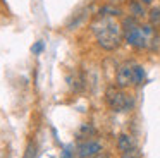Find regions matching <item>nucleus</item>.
<instances>
[{
    "mask_svg": "<svg viewBox=\"0 0 160 158\" xmlns=\"http://www.w3.org/2000/svg\"><path fill=\"white\" fill-rule=\"evenodd\" d=\"M91 31L97 38L98 47L107 52L117 50L124 41L122 24L112 16H100L97 21H93L91 22Z\"/></svg>",
    "mask_w": 160,
    "mask_h": 158,
    "instance_id": "nucleus-1",
    "label": "nucleus"
},
{
    "mask_svg": "<svg viewBox=\"0 0 160 158\" xmlns=\"http://www.w3.org/2000/svg\"><path fill=\"white\" fill-rule=\"evenodd\" d=\"M122 31H124V41L132 48H139L145 50L150 48L152 43L157 41V34H155V26L152 24H139L138 19L134 17H126L122 21Z\"/></svg>",
    "mask_w": 160,
    "mask_h": 158,
    "instance_id": "nucleus-2",
    "label": "nucleus"
},
{
    "mask_svg": "<svg viewBox=\"0 0 160 158\" xmlns=\"http://www.w3.org/2000/svg\"><path fill=\"white\" fill-rule=\"evenodd\" d=\"M105 103L108 105V108L115 113H126L129 110H132L134 106V100L121 88H108L105 91Z\"/></svg>",
    "mask_w": 160,
    "mask_h": 158,
    "instance_id": "nucleus-3",
    "label": "nucleus"
},
{
    "mask_svg": "<svg viewBox=\"0 0 160 158\" xmlns=\"http://www.w3.org/2000/svg\"><path fill=\"white\" fill-rule=\"evenodd\" d=\"M100 153H103V144L91 137V139H84L78 144L76 151H74V156L76 158H91Z\"/></svg>",
    "mask_w": 160,
    "mask_h": 158,
    "instance_id": "nucleus-4",
    "label": "nucleus"
},
{
    "mask_svg": "<svg viewBox=\"0 0 160 158\" xmlns=\"http://www.w3.org/2000/svg\"><path fill=\"white\" fill-rule=\"evenodd\" d=\"M132 65L134 62H122L115 69V86L121 89H126L132 86Z\"/></svg>",
    "mask_w": 160,
    "mask_h": 158,
    "instance_id": "nucleus-5",
    "label": "nucleus"
},
{
    "mask_svg": "<svg viewBox=\"0 0 160 158\" xmlns=\"http://www.w3.org/2000/svg\"><path fill=\"white\" fill-rule=\"evenodd\" d=\"M128 10H129V16L138 21L146 16V9L143 7V2H138V0H131L128 3Z\"/></svg>",
    "mask_w": 160,
    "mask_h": 158,
    "instance_id": "nucleus-6",
    "label": "nucleus"
},
{
    "mask_svg": "<svg viewBox=\"0 0 160 158\" xmlns=\"http://www.w3.org/2000/svg\"><path fill=\"white\" fill-rule=\"evenodd\" d=\"M146 81V72L143 69V65L134 64L132 65V86H141Z\"/></svg>",
    "mask_w": 160,
    "mask_h": 158,
    "instance_id": "nucleus-7",
    "label": "nucleus"
},
{
    "mask_svg": "<svg viewBox=\"0 0 160 158\" xmlns=\"http://www.w3.org/2000/svg\"><path fill=\"white\" fill-rule=\"evenodd\" d=\"M134 146V141H132L131 136H128V134H121V136L117 137V150L121 151V153H124V151H129L132 150Z\"/></svg>",
    "mask_w": 160,
    "mask_h": 158,
    "instance_id": "nucleus-8",
    "label": "nucleus"
},
{
    "mask_svg": "<svg viewBox=\"0 0 160 158\" xmlns=\"http://www.w3.org/2000/svg\"><path fill=\"white\" fill-rule=\"evenodd\" d=\"M78 139L84 141V139H91V137L95 136V127L91 126V124H83V126L78 129Z\"/></svg>",
    "mask_w": 160,
    "mask_h": 158,
    "instance_id": "nucleus-9",
    "label": "nucleus"
},
{
    "mask_svg": "<svg viewBox=\"0 0 160 158\" xmlns=\"http://www.w3.org/2000/svg\"><path fill=\"white\" fill-rule=\"evenodd\" d=\"M100 16H112V17H117V16H122L121 9H117V7H112V5H103L100 9Z\"/></svg>",
    "mask_w": 160,
    "mask_h": 158,
    "instance_id": "nucleus-10",
    "label": "nucleus"
},
{
    "mask_svg": "<svg viewBox=\"0 0 160 158\" xmlns=\"http://www.w3.org/2000/svg\"><path fill=\"white\" fill-rule=\"evenodd\" d=\"M148 19L152 26H160V7H153L148 12Z\"/></svg>",
    "mask_w": 160,
    "mask_h": 158,
    "instance_id": "nucleus-11",
    "label": "nucleus"
},
{
    "mask_svg": "<svg viewBox=\"0 0 160 158\" xmlns=\"http://www.w3.org/2000/svg\"><path fill=\"white\" fill-rule=\"evenodd\" d=\"M121 158H141V153L138 151V148H132V150H129V151L121 153Z\"/></svg>",
    "mask_w": 160,
    "mask_h": 158,
    "instance_id": "nucleus-12",
    "label": "nucleus"
},
{
    "mask_svg": "<svg viewBox=\"0 0 160 158\" xmlns=\"http://www.w3.org/2000/svg\"><path fill=\"white\" fill-rule=\"evenodd\" d=\"M24 158H36V144H35V143H29V144H28Z\"/></svg>",
    "mask_w": 160,
    "mask_h": 158,
    "instance_id": "nucleus-13",
    "label": "nucleus"
},
{
    "mask_svg": "<svg viewBox=\"0 0 160 158\" xmlns=\"http://www.w3.org/2000/svg\"><path fill=\"white\" fill-rule=\"evenodd\" d=\"M43 48H45V45H43V41H36V43L31 47V52H33L35 55H38V53H42V52H43Z\"/></svg>",
    "mask_w": 160,
    "mask_h": 158,
    "instance_id": "nucleus-14",
    "label": "nucleus"
},
{
    "mask_svg": "<svg viewBox=\"0 0 160 158\" xmlns=\"http://www.w3.org/2000/svg\"><path fill=\"white\" fill-rule=\"evenodd\" d=\"M72 148L71 146H67L66 150L62 151V158H74V151H71Z\"/></svg>",
    "mask_w": 160,
    "mask_h": 158,
    "instance_id": "nucleus-15",
    "label": "nucleus"
},
{
    "mask_svg": "<svg viewBox=\"0 0 160 158\" xmlns=\"http://www.w3.org/2000/svg\"><path fill=\"white\" fill-rule=\"evenodd\" d=\"M91 158H110L107 153H100V155H97V156H91Z\"/></svg>",
    "mask_w": 160,
    "mask_h": 158,
    "instance_id": "nucleus-16",
    "label": "nucleus"
},
{
    "mask_svg": "<svg viewBox=\"0 0 160 158\" xmlns=\"http://www.w3.org/2000/svg\"><path fill=\"white\" fill-rule=\"evenodd\" d=\"M143 3H152V0H141Z\"/></svg>",
    "mask_w": 160,
    "mask_h": 158,
    "instance_id": "nucleus-17",
    "label": "nucleus"
},
{
    "mask_svg": "<svg viewBox=\"0 0 160 158\" xmlns=\"http://www.w3.org/2000/svg\"><path fill=\"white\" fill-rule=\"evenodd\" d=\"M112 2H121V0H112Z\"/></svg>",
    "mask_w": 160,
    "mask_h": 158,
    "instance_id": "nucleus-18",
    "label": "nucleus"
}]
</instances>
